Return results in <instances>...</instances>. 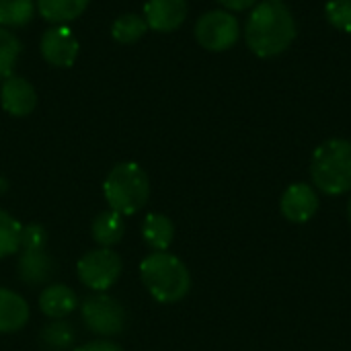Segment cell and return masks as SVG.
Masks as SVG:
<instances>
[{"mask_svg":"<svg viewBox=\"0 0 351 351\" xmlns=\"http://www.w3.org/2000/svg\"><path fill=\"white\" fill-rule=\"evenodd\" d=\"M296 37V21L282 2L257 4L245 25L249 49L259 58H274L286 51Z\"/></svg>","mask_w":351,"mask_h":351,"instance_id":"obj_1","label":"cell"},{"mask_svg":"<svg viewBox=\"0 0 351 351\" xmlns=\"http://www.w3.org/2000/svg\"><path fill=\"white\" fill-rule=\"evenodd\" d=\"M140 278L150 296L160 304L181 302L191 290V274L187 265L167 251L150 253L140 263Z\"/></svg>","mask_w":351,"mask_h":351,"instance_id":"obj_2","label":"cell"},{"mask_svg":"<svg viewBox=\"0 0 351 351\" xmlns=\"http://www.w3.org/2000/svg\"><path fill=\"white\" fill-rule=\"evenodd\" d=\"M311 177L315 187L325 195H341L351 191V142L331 138L323 142L311 160Z\"/></svg>","mask_w":351,"mask_h":351,"instance_id":"obj_3","label":"cell"},{"mask_svg":"<svg viewBox=\"0 0 351 351\" xmlns=\"http://www.w3.org/2000/svg\"><path fill=\"white\" fill-rule=\"evenodd\" d=\"M103 193L109 210L121 216H132L146 206L150 197V181L140 165L121 162L109 171L103 183Z\"/></svg>","mask_w":351,"mask_h":351,"instance_id":"obj_4","label":"cell"},{"mask_svg":"<svg viewBox=\"0 0 351 351\" xmlns=\"http://www.w3.org/2000/svg\"><path fill=\"white\" fill-rule=\"evenodd\" d=\"M80 315H82L86 329L101 337L119 335L125 329V321H128V315L121 302L105 292L86 296L82 300Z\"/></svg>","mask_w":351,"mask_h":351,"instance_id":"obj_5","label":"cell"},{"mask_svg":"<svg viewBox=\"0 0 351 351\" xmlns=\"http://www.w3.org/2000/svg\"><path fill=\"white\" fill-rule=\"evenodd\" d=\"M121 257L115 251L103 247L88 251L76 265L78 280L95 292H107L111 286H115L121 276Z\"/></svg>","mask_w":351,"mask_h":351,"instance_id":"obj_6","label":"cell"},{"mask_svg":"<svg viewBox=\"0 0 351 351\" xmlns=\"http://www.w3.org/2000/svg\"><path fill=\"white\" fill-rule=\"evenodd\" d=\"M239 21L228 10H210L195 23V39L210 51H226L239 41Z\"/></svg>","mask_w":351,"mask_h":351,"instance_id":"obj_7","label":"cell"},{"mask_svg":"<svg viewBox=\"0 0 351 351\" xmlns=\"http://www.w3.org/2000/svg\"><path fill=\"white\" fill-rule=\"evenodd\" d=\"M39 47L43 60L58 68H70L78 58V39L66 27L47 29L41 37Z\"/></svg>","mask_w":351,"mask_h":351,"instance_id":"obj_8","label":"cell"},{"mask_svg":"<svg viewBox=\"0 0 351 351\" xmlns=\"http://www.w3.org/2000/svg\"><path fill=\"white\" fill-rule=\"evenodd\" d=\"M280 210L286 220H290L294 224H304L317 214L319 195H317L315 187H311L308 183H294L284 191Z\"/></svg>","mask_w":351,"mask_h":351,"instance_id":"obj_9","label":"cell"},{"mask_svg":"<svg viewBox=\"0 0 351 351\" xmlns=\"http://www.w3.org/2000/svg\"><path fill=\"white\" fill-rule=\"evenodd\" d=\"M0 105L6 113H10L14 117L29 115L37 105V95H35L33 84L21 76L4 78V82L0 86Z\"/></svg>","mask_w":351,"mask_h":351,"instance_id":"obj_10","label":"cell"},{"mask_svg":"<svg viewBox=\"0 0 351 351\" xmlns=\"http://www.w3.org/2000/svg\"><path fill=\"white\" fill-rule=\"evenodd\" d=\"M144 21L152 31L171 33L179 29L187 16L185 0H148L144 6Z\"/></svg>","mask_w":351,"mask_h":351,"instance_id":"obj_11","label":"cell"},{"mask_svg":"<svg viewBox=\"0 0 351 351\" xmlns=\"http://www.w3.org/2000/svg\"><path fill=\"white\" fill-rule=\"evenodd\" d=\"M56 261L53 257L41 249V251H21L16 259V274L21 282L27 286H45L56 276Z\"/></svg>","mask_w":351,"mask_h":351,"instance_id":"obj_12","label":"cell"},{"mask_svg":"<svg viewBox=\"0 0 351 351\" xmlns=\"http://www.w3.org/2000/svg\"><path fill=\"white\" fill-rule=\"evenodd\" d=\"M78 306V296L64 284H49L39 294V311L47 319H66Z\"/></svg>","mask_w":351,"mask_h":351,"instance_id":"obj_13","label":"cell"},{"mask_svg":"<svg viewBox=\"0 0 351 351\" xmlns=\"http://www.w3.org/2000/svg\"><path fill=\"white\" fill-rule=\"evenodd\" d=\"M29 321V304L27 300L8 290L0 288V333H16Z\"/></svg>","mask_w":351,"mask_h":351,"instance_id":"obj_14","label":"cell"},{"mask_svg":"<svg viewBox=\"0 0 351 351\" xmlns=\"http://www.w3.org/2000/svg\"><path fill=\"white\" fill-rule=\"evenodd\" d=\"M90 232H93V239L99 247L103 249H111L115 247L123 232H125V222H123V216L113 212V210H107V212H101L99 216H95L93 220V226H90Z\"/></svg>","mask_w":351,"mask_h":351,"instance_id":"obj_15","label":"cell"},{"mask_svg":"<svg viewBox=\"0 0 351 351\" xmlns=\"http://www.w3.org/2000/svg\"><path fill=\"white\" fill-rule=\"evenodd\" d=\"M142 237L146 245L152 247L154 251H169L175 239V226L169 216L152 212L142 222Z\"/></svg>","mask_w":351,"mask_h":351,"instance_id":"obj_16","label":"cell"},{"mask_svg":"<svg viewBox=\"0 0 351 351\" xmlns=\"http://www.w3.org/2000/svg\"><path fill=\"white\" fill-rule=\"evenodd\" d=\"M88 6V0H37L39 14L56 25H64L74 21L84 12Z\"/></svg>","mask_w":351,"mask_h":351,"instance_id":"obj_17","label":"cell"},{"mask_svg":"<svg viewBox=\"0 0 351 351\" xmlns=\"http://www.w3.org/2000/svg\"><path fill=\"white\" fill-rule=\"evenodd\" d=\"M33 0H0V27H23L33 19Z\"/></svg>","mask_w":351,"mask_h":351,"instance_id":"obj_18","label":"cell"},{"mask_svg":"<svg viewBox=\"0 0 351 351\" xmlns=\"http://www.w3.org/2000/svg\"><path fill=\"white\" fill-rule=\"evenodd\" d=\"M146 29H148V25L142 16L121 14L119 19H115L113 27H111V35L119 43H134L146 33Z\"/></svg>","mask_w":351,"mask_h":351,"instance_id":"obj_19","label":"cell"},{"mask_svg":"<svg viewBox=\"0 0 351 351\" xmlns=\"http://www.w3.org/2000/svg\"><path fill=\"white\" fill-rule=\"evenodd\" d=\"M21 249V224L0 210V259L14 255Z\"/></svg>","mask_w":351,"mask_h":351,"instance_id":"obj_20","label":"cell"},{"mask_svg":"<svg viewBox=\"0 0 351 351\" xmlns=\"http://www.w3.org/2000/svg\"><path fill=\"white\" fill-rule=\"evenodd\" d=\"M74 329L62 319H53L41 333V341L51 350H68L74 343Z\"/></svg>","mask_w":351,"mask_h":351,"instance_id":"obj_21","label":"cell"},{"mask_svg":"<svg viewBox=\"0 0 351 351\" xmlns=\"http://www.w3.org/2000/svg\"><path fill=\"white\" fill-rule=\"evenodd\" d=\"M21 53V41L14 33L0 27V80L12 76V68Z\"/></svg>","mask_w":351,"mask_h":351,"instance_id":"obj_22","label":"cell"},{"mask_svg":"<svg viewBox=\"0 0 351 351\" xmlns=\"http://www.w3.org/2000/svg\"><path fill=\"white\" fill-rule=\"evenodd\" d=\"M325 16L335 29L351 33V0H329L325 4Z\"/></svg>","mask_w":351,"mask_h":351,"instance_id":"obj_23","label":"cell"},{"mask_svg":"<svg viewBox=\"0 0 351 351\" xmlns=\"http://www.w3.org/2000/svg\"><path fill=\"white\" fill-rule=\"evenodd\" d=\"M47 247V230L41 224L21 226V249L19 251H41Z\"/></svg>","mask_w":351,"mask_h":351,"instance_id":"obj_24","label":"cell"},{"mask_svg":"<svg viewBox=\"0 0 351 351\" xmlns=\"http://www.w3.org/2000/svg\"><path fill=\"white\" fill-rule=\"evenodd\" d=\"M74 351H123V348L109 339H95V341H88V343L76 348Z\"/></svg>","mask_w":351,"mask_h":351,"instance_id":"obj_25","label":"cell"},{"mask_svg":"<svg viewBox=\"0 0 351 351\" xmlns=\"http://www.w3.org/2000/svg\"><path fill=\"white\" fill-rule=\"evenodd\" d=\"M228 12L230 10H234V12H241V10H247V8H251V6H255V2L257 0H218Z\"/></svg>","mask_w":351,"mask_h":351,"instance_id":"obj_26","label":"cell"},{"mask_svg":"<svg viewBox=\"0 0 351 351\" xmlns=\"http://www.w3.org/2000/svg\"><path fill=\"white\" fill-rule=\"evenodd\" d=\"M348 216H350V222H351V197H350V204H348Z\"/></svg>","mask_w":351,"mask_h":351,"instance_id":"obj_27","label":"cell"},{"mask_svg":"<svg viewBox=\"0 0 351 351\" xmlns=\"http://www.w3.org/2000/svg\"><path fill=\"white\" fill-rule=\"evenodd\" d=\"M269 2H284V0H269Z\"/></svg>","mask_w":351,"mask_h":351,"instance_id":"obj_28","label":"cell"}]
</instances>
